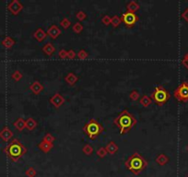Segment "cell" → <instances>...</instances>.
<instances>
[{
  "instance_id": "1",
  "label": "cell",
  "mask_w": 188,
  "mask_h": 177,
  "mask_svg": "<svg viewBox=\"0 0 188 177\" xmlns=\"http://www.w3.org/2000/svg\"><path fill=\"white\" fill-rule=\"evenodd\" d=\"M138 121L137 118L130 113L126 109L122 111L118 116L113 119V124L120 129V134H126L129 130H131L136 125Z\"/></svg>"
},
{
  "instance_id": "2",
  "label": "cell",
  "mask_w": 188,
  "mask_h": 177,
  "mask_svg": "<svg viewBox=\"0 0 188 177\" xmlns=\"http://www.w3.org/2000/svg\"><path fill=\"white\" fill-rule=\"evenodd\" d=\"M125 166L128 171L138 175L148 167V162L142 157L141 154L138 152H134L125 162Z\"/></svg>"
},
{
  "instance_id": "3",
  "label": "cell",
  "mask_w": 188,
  "mask_h": 177,
  "mask_svg": "<svg viewBox=\"0 0 188 177\" xmlns=\"http://www.w3.org/2000/svg\"><path fill=\"white\" fill-rule=\"evenodd\" d=\"M4 152L12 162H18L27 152V148L19 139H14L4 148Z\"/></svg>"
},
{
  "instance_id": "4",
  "label": "cell",
  "mask_w": 188,
  "mask_h": 177,
  "mask_svg": "<svg viewBox=\"0 0 188 177\" xmlns=\"http://www.w3.org/2000/svg\"><path fill=\"white\" fill-rule=\"evenodd\" d=\"M83 131L90 139L94 140L104 131V128L96 119L91 118L83 126Z\"/></svg>"
},
{
  "instance_id": "5",
  "label": "cell",
  "mask_w": 188,
  "mask_h": 177,
  "mask_svg": "<svg viewBox=\"0 0 188 177\" xmlns=\"http://www.w3.org/2000/svg\"><path fill=\"white\" fill-rule=\"evenodd\" d=\"M151 100L159 106L164 105L171 98L170 92L162 86H158L151 93Z\"/></svg>"
},
{
  "instance_id": "6",
  "label": "cell",
  "mask_w": 188,
  "mask_h": 177,
  "mask_svg": "<svg viewBox=\"0 0 188 177\" xmlns=\"http://www.w3.org/2000/svg\"><path fill=\"white\" fill-rule=\"evenodd\" d=\"M173 97L182 103L188 102V82H182L173 91Z\"/></svg>"
},
{
  "instance_id": "7",
  "label": "cell",
  "mask_w": 188,
  "mask_h": 177,
  "mask_svg": "<svg viewBox=\"0 0 188 177\" xmlns=\"http://www.w3.org/2000/svg\"><path fill=\"white\" fill-rule=\"evenodd\" d=\"M121 20L122 22H124V24L128 27V28H132L136 25V23L138 21V16L136 13H132V12H125L121 15Z\"/></svg>"
},
{
  "instance_id": "8",
  "label": "cell",
  "mask_w": 188,
  "mask_h": 177,
  "mask_svg": "<svg viewBox=\"0 0 188 177\" xmlns=\"http://www.w3.org/2000/svg\"><path fill=\"white\" fill-rule=\"evenodd\" d=\"M7 9L11 14L17 16L23 9V5L19 0H13L7 5Z\"/></svg>"
},
{
  "instance_id": "9",
  "label": "cell",
  "mask_w": 188,
  "mask_h": 177,
  "mask_svg": "<svg viewBox=\"0 0 188 177\" xmlns=\"http://www.w3.org/2000/svg\"><path fill=\"white\" fill-rule=\"evenodd\" d=\"M49 102H50V104H51L53 106H55V108H60V107L65 104L66 99L64 98V96H63L62 94H60V93L57 92V93H55V94L49 99Z\"/></svg>"
},
{
  "instance_id": "10",
  "label": "cell",
  "mask_w": 188,
  "mask_h": 177,
  "mask_svg": "<svg viewBox=\"0 0 188 177\" xmlns=\"http://www.w3.org/2000/svg\"><path fill=\"white\" fill-rule=\"evenodd\" d=\"M47 36H49L51 39L53 40H55L57 37H59V35L62 33V30L55 24H53L51 25L48 29H47Z\"/></svg>"
},
{
  "instance_id": "11",
  "label": "cell",
  "mask_w": 188,
  "mask_h": 177,
  "mask_svg": "<svg viewBox=\"0 0 188 177\" xmlns=\"http://www.w3.org/2000/svg\"><path fill=\"white\" fill-rule=\"evenodd\" d=\"M13 138V132L8 126H4L3 129L0 131V139L5 142L9 141Z\"/></svg>"
},
{
  "instance_id": "12",
  "label": "cell",
  "mask_w": 188,
  "mask_h": 177,
  "mask_svg": "<svg viewBox=\"0 0 188 177\" xmlns=\"http://www.w3.org/2000/svg\"><path fill=\"white\" fill-rule=\"evenodd\" d=\"M29 89L32 91L33 93L38 95V94H40V93L43 91V86L40 83V81L35 80V81H33V82L29 86Z\"/></svg>"
},
{
  "instance_id": "13",
  "label": "cell",
  "mask_w": 188,
  "mask_h": 177,
  "mask_svg": "<svg viewBox=\"0 0 188 177\" xmlns=\"http://www.w3.org/2000/svg\"><path fill=\"white\" fill-rule=\"evenodd\" d=\"M65 80H66V82H67L68 85L74 86L76 83L77 82V80H78V77L76 75L75 73L69 72V73H68V74L65 76Z\"/></svg>"
},
{
  "instance_id": "14",
  "label": "cell",
  "mask_w": 188,
  "mask_h": 177,
  "mask_svg": "<svg viewBox=\"0 0 188 177\" xmlns=\"http://www.w3.org/2000/svg\"><path fill=\"white\" fill-rule=\"evenodd\" d=\"M42 51L48 56H52L55 52V47L54 46V44L52 42H47L46 44H44V46H42Z\"/></svg>"
},
{
  "instance_id": "15",
  "label": "cell",
  "mask_w": 188,
  "mask_h": 177,
  "mask_svg": "<svg viewBox=\"0 0 188 177\" xmlns=\"http://www.w3.org/2000/svg\"><path fill=\"white\" fill-rule=\"evenodd\" d=\"M38 148H39V149L42 150V152L47 153V152H49V151L54 148V143H48V142L42 141H42L38 144Z\"/></svg>"
},
{
  "instance_id": "16",
  "label": "cell",
  "mask_w": 188,
  "mask_h": 177,
  "mask_svg": "<svg viewBox=\"0 0 188 177\" xmlns=\"http://www.w3.org/2000/svg\"><path fill=\"white\" fill-rule=\"evenodd\" d=\"M33 37L35 40H37L38 42H42L47 38V33L42 28H38L37 30L33 33Z\"/></svg>"
},
{
  "instance_id": "17",
  "label": "cell",
  "mask_w": 188,
  "mask_h": 177,
  "mask_svg": "<svg viewBox=\"0 0 188 177\" xmlns=\"http://www.w3.org/2000/svg\"><path fill=\"white\" fill-rule=\"evenodd\" d=\"M105 148H106L107 152H108L110 155H114V154H115V153L118 151L119 147H118V145H117L115 142L111 141V142H109V143L106 145Z\"/></svg>"
},
{
  "instance_id": "18",
  "label": "cell",
  "mask_w": 188,
  "mask_h": 177,
  "mask_svg": "<svg viewBox=\"0 0 188 177\" xmlns=\"http://www.w3.org/2000/svg\"><path fill=\"white\" fill-rule=\"evenodd\" d=\"M15 43H16L15 40H14L12 37H10V36L5 37V39L2 40V42H1V44H2L5 48H7V49H10Z\"/></svg>"
},
{
  "instance_id": "19",
  "label": "cell",
  "mask_w": 188,
  "mask_h": 177,
  "mask_svg": "<svg viewBox=\"0 0 188 177\" xmlns=\"http://www.w3.org/2000/svg\"><path fill=\"white\" fill-rule=\"evenodd\" d=\"M25 125H26V128L29 130V131H33V129L36 128L38 123L37 121L33 118V117H29L27 120H25Z\"/></svg>"
},
{
  "instance_id": "20",
  "label": "cell",
  "mask_w": 188,
  "mask_h": 177,
  "mask_svg": "<svg viewBox=\"0 0 188 177\" xmlns=\"http://www.w3.org/2000/svg\"><path fill=\"white\" fill-rule=\"evenodd\" d=\"M169 158L165 155V154H163V153H161V154H159L157 157H156V159H155V162L159 164V165H160V166H164V165H166L168 162H169Z\"/></svg>"
},
{
  "instance_id": "21",
  "label": "cell",
  "mask_w": 188,
  "mask_h": 177,
  "mask_svg": "<svg viewBox=\"0 0 188 177\" xmlns=\"http://www.w3.org/2000/svg\"><path fill=\"white\" fill-rule=\"evenodd\" d=\"M140 8V6L138 2L136 1H130L129 3H127L126 5V11L128 12H132L135 13L136 11H138Z\"/></svg>"
},
{
  "instance_id": "22",
  "label": "cell",
  "mask_w": 188,
  "mask_h": 177,
  "mask_svg": "<svg viewBox=\"0 0 188 177\" xmlns=\"http://www.w3.org/2000/svg\"><path fill=\"white\" fill-rule=\"evenodd\" d=\"M13 126H15V128L19 131H22L26 128V125H25V120L21 117L18 118L14 123H13Z\"/></svg>"
},
{
  "instance_id": "23",
  "label": "cell",
  "mask_w": 188,
  "mask_h": 177,
  "mask_svg": "<svg viewBox=\"0 0 188 177\" xmlns=\"http://www.w3.org/2000/svg\"><path fill=\"white\" fill-rule=\"evenodd\" d=\"M139 104L143 107L147 108V107H149L151 104H152V100H151V98L150 96H148V95H143V96L140 97V99H139Z\"/></svg>"
},
{
  "instance_id": "24",
  "label": "cell",
  "mask_w": 188,
  "mask_h": 177,
  "mask_svg": "<svg viewBox=\"0 0 188 177\" xmlns=\"http://www.w3.org/2000/svg\"><path fill=\"white\" fill-rule=\"evenodd\" d=\"M82 152L87 156H90L93 152V147L90 144H86L82 148Z\"/></svg>"
},
{
  "instance_id": "25",
  "label": "cell",
  "mask_w": 188,
  "mask_h": 177,
  "mask_svg": "<svg viewBox=\"0 0 188 177\" xmlns=\"http://www.w3.org/2000/svg\"><path fill=\"white\" fill-rule=\"evenodd\" d=\"M121 23H122V20H121V18L119 16L114 15L113 17H111V24H112L113 28L118 27Z\"/></svg>"
},
{
  "instance_id": "26",
  "label": "cell",
  "mask_w": 188,
  "mask_h": 177,
  "mask_svg": "<svg viewBox=\"0 0 188 177\" xmlns=\"http://www.w3.org/2000/svg\"><path fill=\"white\" fill-rule=\"evenodd\" d=\"M129 99H130L131 101H133V102H137V101H138V100L140 99V93H139L138 91L134 90V91H132L130 92V94H129Z\"/></svg>"
},
{
  "instance_id": "27",
  "label": "cell",
  "mask_w": 188,
  "mask_h": 177,
  "mask_svg": "<svg viewBox=\"0 0 188 177\" xmlns=\"http://www.w3.org/2000/svg\"><path fill=\"white\" fill-rule=\"evenodd\" d=\"M96 154L98 155V157H99V158L103 159V158H105V157H106V155L108 154V152H107V150H106L105 147H101V148H99L96 150Z\"/></svg>"
},
{
  "instance_id": "28",
  "label": "cell",
  "mask_w": 188,
  "mask_h": 177,
  "mask_svg": "<svg viewBox=\"0 0 188 177\" xmlns=\"http://www.w3.org/2000/svg\"><path fill=\"white\" fill-rule=\"evenodd\" d=\"M22 77H23V75H22V73L20 70H15L12 73V75H11L12 79H13L14 81H16V82L20 81V80L22 78Z\"/></svg>"
},
{
  "instance_id": "29",
  "label": "cell",
  "mask_w": 188,
  "mask_h": 177,
  "mask_svg": "<svg viewBox=\"0 0 188 177\" xmlns=\"http://www.w3.org/2000/svg\"><path fill=\"white\" fill-rule=\"evenodd\" d=\"M83 29H84V27H83V25L80 23V22H76L73 24V26H72V30H73V32L75 33H80L82 31H83Z\"/></svg>"
},
{
  "instance_id": "30",
  "label": "cell",
  "mask_w": 188,
  "mask_h": 177,
  "mask_svg": "<svg viewBox=\"0 0 188 177\" xmlns=\"http://www.w3.org/2000/svg\"><path fill=\"white\" fill-rule=\"evenodd\" d=\"M77 58L80 59V60H85V59L89 56V54H88V52H87L86 50H84V49H80V50L77 52Z\"/></svg>"
},
{
  "instance_id": "31",
  "label": "cell",
  "mask_w": 188,
  "mask_h": 177,
  "mask_svg": "<svg viewBox=\"0 0 188 177\" xmlns=\"http://www.w3.org/2000/svg\"><path fill=\"white\" fill-rule=\"evenodd\" d=\"M60 26H61L63 29L67 30V29H68V28L71 26V21H70L68 18H65V19H63V20L60 21Z\"/></svg>"
},
{
  "instance_id": "32",
  "label": "cell",
  "mask_w": 188,
  "mask_h": 177,
  "mask_svg": "<svg viewBox=\"0 0 188 177\" xmlns=\"http://www.w3.org/2000/svg\"><path fill=\"white\" fill-rule=\"evenodd\" d=\"M36 175H37V172L34 167H29L25 172V175L27 177H35Z\"/></svg>"
},
{
  "instance_id": "33",
  "label": "cell",
  "mask_w": 188,
  "mask_h": 177,
  "mask_svg": "<svg viewBox=\"0 0 188 177\" xmlns=\"http://www.w3.org/2000/svg\"><path fill=\"white\" fill-rule=\"evenodd\" d=\"M55 140V138L51 134V133H47L44 135L43 139H42V141L48 142V143H54Z\"/></svg>"
},
{
  "instance_id": "34",
  "label": "cell",
  "mask_w": 188,
  "mask_h": 177,
  "mask_svg": "<svg viewBox=\"0 0 188 177\" xmlns=\"http://www.w3.org/2000/svg\"><path fill=\"white\" fill-rule=\"evenodd\" d=\"M76 18H77L79 21H82V20H85L87 19V14H86L83 10H79V11L77 12Z\"/></svg>"
},
{
  "instance_id": "35",
  "label": "cell",
  "mask_w": 188,
  "mask_h": 177,
  "mask_svg": "<svg viewBox=\"0 0 188 177\" xmlns=\"http://www.w3.org/2000/svg\"><path fill=\"white\" fill-rule=\"evenodd\" d=\"M102 22H103L104 25H106V26L110 25V24H111V17H110L109 15H104V16L102 18Z\"/></svg>"
},
{
  "instance_id": "36",
  "label": "cell",
  "mask_w": 188,
  "mask_h": 177,
  "mask_svg": "<svg viewBox=\"0 0 188 177\" xmlns=\"http://www.w3.org/2000/svg\"><path fill=\"white\" fill-rule=\"evenodd\" d=\"M58 57L61 58V59H66V58H68V51L65 50V49H61V50L58 52Z\"/></svg>"
},
{
  "instance_id": "37",
  "label": "cell",
  "mask_w": 188,
  "mask_h": 177,
  "mask_svg": "<svg viewBox=\"0 0 188 177\" xmlns=\"http://www.w3.org/2000/svg\"><path fill=\"white\" fill-rule=\"evenodd\" d=\"M77 56V54L73 49H70L69 51H68V58L72 60V59H75V57Z\"/></svg>"
},
{
  "instance_id": "38",
  "label": "cell",
  "mask_w": 188,
  "mask_h": 177,
  "mask_svg": "<svg viewBox=\"0 0 188 177\" xmlns=\"http://www.w3.org/2000/svg\"><path fill=\"white\" fill-rule=\"evenodd\" d=\"M181 17H182V19H184L188 23V7H186V8L184 10V12L182 13Z\"/></svg>"
},
{
  "instance_id": "39",
  "label": "cell",
  "mask_w": 188,
  "mask_h": 177,
  "mask_svg": "<svg viewBox=\"0 0 188 177\" xmlns=\"http://www.w3.org/2000/svg\"><path fill=\"white\" fill-rule=\"evenodd\" d=\"M182 64H183V66H184L186 69H188V59L187 58L183 57V59H182Z\"/></svg>"
},
{
  "instance_id": "40",
  "label": "cell",
  "mask_w": 188,
  "mask_h": 177,
  "mask_svg": "<svg viewBox=\"0 0 188 177\" xmlns=\"http://www.w3.org/2000/svg\"><path fill=\"white\" fill-rule=\"evenodd\" d=\"M184 57H186V58H187L188 59V52L186 53V55H185V56H184Z\"/></svg>"
},
{
  "instance_id": "41",
  "label": "cell",
  "mask_w": 188,
  "mask_h": 177,
  "mask_svg": "<svg viewBox=\"0 0 188 177\" xmlns=\"http://www.w3.org/2000/svg\"><path fill=\"white\" fill-rule=\"evenodd\" d=\"M187 151H188V146H187Z\"/></svg>"
},
{
  "instance_id": "42",
  "label": "cell",
  "mask_w": 188,
  "mask_h": 177,
  "mask_svg": "<svg viewBox=\"0 0 188 177\" xmlns=\"http://www.w3.org/2000/svg\"><path fill=\"white\" fill-rule=\"evenodd\" d=\"M187 177H188V174H187Z\"/></svg>"
}]
</instances>
